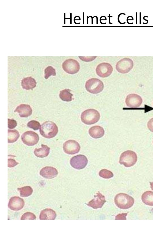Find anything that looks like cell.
Listing matches in <instances>:
<instances>
[{
    "instance_id": "obj_32",
    "label": "cell",
    "mask_w": 153,
    "mask_h": 230,
    "mask_svg": "<svg viewBox=\"0 0 153 230\" xmlns=\"http://www.w3.org/2000/svg\"><path fill=\"white\" fill-rule=\"evenodd\" d=\"M147 127L149 129L153 132V118L150 119L147 123Z\"/></svg>"
},
{
    "instance_id": "obj_29",
    "label": "cell",
    "mask_w": 153,
    "mask_h": 230,
    "mask_svg": "<svg viewBox=\"0 0 153 230\" xmlns=\"http://www.w3.org/2000/svg\"><path fill=\"white\" fill-rule=\"evenodd\" d=\"M17 125L16 121L12 119H8V127L9 129H13L15 128Z\"/></svg>"
},
{
    "instance_id": "obj_14",
    "label": "cell",
    "mask_w": 153,
    "mask_h": 230,
    "mask_svg": "<svg viewBox=\"0 0 153 230\" xmlns=\"http://www.w3.org/2000/svg\"><path fill=\"white\" fill-rule=\"evenodd\" d=\"M25 205L24 200L18 196H13L10 199L8 207L11 210L18 211L22 209Z\"/></svg>"
},
{
    "instance_id": "obj_24",
    "label": "cell",
    "mask_w": 153,
    "mask_h": 230,
    "mask_svg": "<svg viewBox=\"0 0 153 230\" xmlns=\"http://www.w3.org/2000/svg\"><path fill=\"white\" fill-rule=\"evenodd\" d=\"M17 190L20 193V196L22 197H27L31 195L33 192L32 188L30 186H24L18 188Z\"/></svg>"
},
{
    "instance_id": "obj_17",
    "label": "cell",
    "mask_w": 153,
    "mask_h": 230,
    "mask_svg": "<svg viewBox=\"0 0 153 230\" xmlns=\"http://www.w3.org/2000/svg\"><path fill=\"white\" fill-rule=\"evenodd\" d=\"M56 216V212L50 208H46L40 212L39 218L40 220H54Z\"/></svg>"
},
{
    "instance_id": "obj_13",
    "label": "cell",
    "mask_w": 153,
    "mask_h": 230,
    "mask_svg": "<svg viewBox=\"0 0 153 230\" xmlns=\"http://www.w3.org/2000/svg\"><path fill=\"white\" fill-rule=\"evenodd\" d=\"M94 197V198L92 200L86 204L95 209L102 208L106 202L105 196L98 191Z\"/></svg>"
},
{
    "instance_id": "obj_26",
    "label": "cell",
    "mask_w": 153,
    "mask_h": 230,
    "mask_svg": "<svg viewBox=\"0 0 153 230\" xmlns=\"http://www.w3.org/2000/svg\"><path fill=\"white\" fill-rule=\"evenodd\" d=\"M45 78L47 79L51 75H56L55 69L52 66H49L45 69Z\"/></svg>"
},
{
    "instance_id": "obj_9",
    "label": "cell",
    "mask_w": 153,
    "mask_h": 230,
    "mask_svg": "<svg viewBox=\"0 0 153 230\" xmlns=\"http://www.w3.org/2000/svg\"><path fill=\"white\" fill-rule=\"evenodd\" d=\"M88 160L87 157L83 155H78L72 157L70 161L71 166L74 168L80 170L87 165Z\"/></svg>"
},
{
    "instance_id": "obj_30",
    "label": "cell",
    "mask_w": 153,
    "mask_h": 230,
    "mask_svg": "<svg viewBox=\"0 0 153 230\" xmlns=\"http://www.w3.org/2000/svg\"><path fill=\"white\" fill-rule=\"evenodd\" d=\"M79 58L82 60L84 61L89 62L95 59L97 56H91V57H82L79 56Z\"/></svg>"
},
{
    "instance_id": "obj_42",
    "label": "cell",
    "mask_w": 153,
    "mask_h": 230,
    "mask_svg": "<svg viewBox=\"0 0 153 230\" xmlns=\"http://www.w3.org/2000/svg\"><path fill=\"white\" fill-rule=\"evenodd\" d=\"M70 24H72V13H70Z\"/></svg>"
},
{
    "instance_id": "obj_19",
    "label": "cell",
    "mask_w": 153,
    "mask_h": 230,
    "mask_svg": "<svg viewBox=\"0 0 153 230\" xmlns=\"http://www.w3.org/2000/svg\"><path fill=\"white\" fill-rule=\"evenodd\" d=\"M21 81L22 87L26 90H32L36 87V81L34 78L31 77H28L24 78Z\"/></svg>"
},
{
    "instance_id": "obj_1",
    "label": "cell",
    "mask_w": 153,
    "mask_h": 230,
    "mask_svg": "<svg viewBox=\"0 0 153 230\" xmlns=\"http://www.w3.org/2000/svg\"><path fill=\"white\" fill-rule=\"evenodd\" d=\"M58 131V128L53 122L46 121L41 125L39 129L40 134L44 137L50 139L55 137Z\"/></svg>"
},
{
    "instance_id": "obj_36",
    "label": "cell",
    "mask_w": 153,
    "mask_h": 230,
    "mask_svg": "<svg viewBox=\"0 0 153 230\" xmlns=\"http://www.w3.org/2000/svg\"><path fill=\"white\" fill-rule=\"evenodd\" d=\"M145 17H148V16H144L143 17V19L144 20H145L146 21H147V22L146 23H145L144 22H143V24H147L148 23V21L147 20H146V19H145Z\"/></svg>"
},
{
    "instance_id": "obj_22",
    "label": "cell",
    "mask_w": 153,
    "mask_h": 230,
    "mask_svg": "<svg viewBox=\"0 0 153 230\" xmlns=\"http://www.w3.org/2000/svg\"><path fill=\"white\" fill-rule=\"evenodd\" d=\"M59 96L61 100L64 101L70 102L73 99V95L69 89H65L60 91Z\"/></svg>"
},
{
    "instance_id": "obj_12",
    "label": "cell",
    "mask_w": 153,
    "mask_h": 230,
    "mask_svg": "<svg viewBox=\"0 0 153 230\" xmlns=\"http://www.w3.org/2000/svg\"><path fill=\"white\" fill-rule=\"evenodd\" d=\"M143 102L141 97L137 94H130L127 96L125 100L126 105L130 108H137L140 106Z\"/></svg>"
},
{
    "instance_id": "obj_33",
    "label": "cell",
    "mask_w": 153,
    "mask_h": 230,
    "mask_svg": "<svg viewBox=\"0 0 153 230\" xmlns=\"http://www.w3.org/2000/svg\"><path fill=\"white\" fill-rule=\"evenodd\" d=\"M127 214H119L117 215L115 217V220L120 219V218H124L126 220V217ZM124 219V218H123Z\"/></svg>"
},
{
    "instance_id": "obj_2",
    "label": "cell",
    "mask_w": 153,
    "mask_h": 230,
    "mask_svg": "<svg viewBox=\"0 0 153 230\" xmlns=\"http://www.w3.org/2000/svg\"><path fill=\"white\" fill-rule=\"evenodd\" d=\"M115 205L119 208L123 209H128L134 205V200L131 196L124 193L117 194L114 198Z\"/></svg>"
},
{
    "instance_id": "obj_38",
    "label": "cell",
    "mask_w": 153,
    "mask_h": 230,
    "mask_svg": "<svg viewBox=\"0 0 153 230\" xmlns=\"http://www.w3.org/2000/svg\"><path fill=\"white\" fill-rule=\"evenodd\" d=\"M90 17H91V24H93V19L94 17H96V16H94V17H92V16H89L88 17V18H89Z\"/></svg>"
},
{
    "instance_id": "obj_34",
    "label": "cell",
    "mask_w": 153,
    "mask_h": 230,
    "mask_svg": "<svg viewBox=\"0 0 153 230\" xmlns=\"http://www.w3.org/2000/svg\"><path fill=\"white\" fill-rule=\"evenodd\" d=\"M122 14H123V15H126V14H125V13H120V14H119L118 15V18H117V19H118V22H119V23L120 24H125V23H126V22H123V23H121V22H120V20H119V18H120V15H122Z\"/></svg>"
},
{
    "instance_id": "obj_35",
    "label": "cell",
    "mask_w": 153,
    "mask_h": 230,
    "mask_svg": "<svg viewBox=\"0 0 153 230\" xmlns=\"http://www.w3.org/2000/svg\"><path fill=\"white\" fill-rule=\"evenodd\" d=\"M108 17H109V23L110 24H112L113 23H111L110 22V17H112V16H111L110 14H109V16H108Z\"/></svg>"
},
{
    "instance_id": "obj_8",
    "label": "cell",
    "mask_w": 153,
    "mask_h": 230,
    "mask_svg": "<svg viewBox=\"0 0 153 230\" xmlns=\"http://www.w3.org/2000/svg\"><path fill=\"white\" fill-rule=\"evenodd\" d=\"M133 62L131 60L128 58H123L118 61L116 65L117 70L121 73H128L132 68Z\"/></svg>"
},
{
    "instance_id": "obj_27",
    "label": "cell",
    "mask_w": 153,
    "mask_h": 230,
    "mask_svg": "<svg viewBox=\"0 0 153 230\" xmlns=\"http://www.w3.org/2000/svg\"><path fill=\"white\" fill-rule=\"evenodd\" d=\"M40 123L37 121L33 120L29 121L27 124V126L34 130H38L41 127Z\"/></svg>"
},
{
    "instance_id": "obj_40",
    "label": "cell",
    "mask_w": 153,
    "mask_h": 230,
    "mask_svg": "<svg viewBox=\"0 0 153 230\" xmlns=\"http://www.w3.org/2000/svg\"><path fill=\"white\" fill-rule=\"evenodd\" d=\"M136 24H137V13H136Z\"/></svg>"
},
{
    "instance_id": "obj_20",
    "label": "cell",
    "mask_w": 153,
    "mask_h": 230,
    "mask_svg": "<svg viewBox=\"0 0 153 230\" xmlns=\"http://www.w3.org/2000/svg\"><path fill=\"white\" fill-rule=\"evenodd\" d=\"M41 148H36L34 151V153L37 157H46L49 153L50 148L47 146L43 144L41 145Z\"/></svg>"
},
{
    "instance_id": "obj_15",
    "label": "cell",
    "mask_w": 153,
    "mask_h": 230,
    "mask_svg": "<svg viewBox=\"0 0 153 230\" xmlns=\"http://www.w3.org/2000/svg\"><path fill=\"white\" fill-rule=\"evenodd\" d=\"M39 173L40 175L44 178L52 179L57 176L58 172L57 170L53 167L47 166L42 168Z\"/></svg>"
},
{
    "instance_id": "obj_25",
    "label": "cell",
    "mask_w": 153,
    "mask_h": 230,
    "mask_svg": "<svg viewBox=\"0 0 153 230\" xmlns=\"http://www.w3.org/2000/svg\"><path fill=\"white\" fill-rule=\"evenodd\" d=\"M99 174L101 177L107 179L111 178L114 176L112 172L106 169H103L100 170Z\"/></svg>"
},
{
    "instance_id": "obj_11",
    "label": "cell",
    "mask_w": 153,
    "mask_h": 230,
    "mask_svg": "<svg viewBox=\"0 0 153 230\" xmlns=\"http://www.w3.org/2000/svg\"><path fill=\"white\" fill-rule=\"evenodd\" d=\"M113 67L109 63H102L97 66L96 71L97 74L102 78H105L111 75L113 71Z\"/></svg>"
},
{
    "instance_id": "obj_21",
    "label": "cell",
    "mask_w": 153,
    "mask_h": 230,
    "mask_svg": "<svg viewBox=\"0 0 153 230\" xmlns=\"http://www.w3.org/2000/svg\"><path fill=\"white\" fill-rule=\"evenodd\" d=\"M141 199L145 204L151 206H153V192L147 191L142 195Z\"/></svg>"
},
{
    "instance_id": "obj_28",
    "label": "cell",
    "mask_w": 153,
    "mask_h": 230,
    "mask_svg": "<svg viewBox=\"0 0 153 230\" xmlns=\"http://www.w3.org/2000/svg\"><path fill=\"white\" fill-rule=\"evenodd\" d=\"M36 217L35 214L30 212H27L23 214L21 218V220H35Z\"/></svg>"
},
{
    "instance_id": "obj_10",
    "label": "cell",
    "mask_w": 153,
    "mask_h": 230,
    "mask_svg": "<svg viewBox=\"0 0 153 230\" xmlns=\"http://www.w3.org/2000/svg\"><path fill=\"white\" fill-rule=\"evenodd\" d=\"M80 149L79 144L74 140H68L63 144V150L65 153L68 154H75L79 152Z\"/></svg>"
},
{
    "instance_id": "obj_6",
    "label": "cell",
    "mask_w": 153,
    "mask_h": 230,
    "mask_svg": "<svg viewBox=\"0 0 153 230\" xmlns=\"http://www.w3.org/2000/svg\"><path fill=\"white\" fill-rule=\"evenodd\" d=\"M62 66L63 70L69 74H76L80 69V65L78 62L72 59L66 60L62 63Z\"/></svg>"
},
{
    "instance_id": "obj_16",
    "label": "cell",
    "mask_w": 153,
    "mask_h": 230,
    "mask_svg": "<svg viewBox=\"0 0 153 230\" xmlns=\"http://www.w3.org/2000/svg\"><path fill=\"white\" fill-rule=\"evenodd\" d=\"M17 112L20 117H27L32 114V110L30 105L26 104H21L17 107L14 112Z\"/></svg>"
},
{
    "instance_id": "obj_31",
    "label": "cell",
    "mask_w": 153,
    "mask_h": 230,
    "mask_svg": "<svg viewBox=\"0 0 153 230\" xmlns=\"http://www.w3.org/2000/svg\"><path fill=\"white\" fill-rule=\"evenodd\" d=\"M19 164V163L16 161L12 158L8 159V166L10 167H13Z\"/></svg>"
},
{
    "instance_id": "obj_3",
    "label": "cell",
    "mask_w": 153,
    "mask_h": 230,
    "mask_svg": "<svg viewBox=\"0 0 153 230\" xmlns=\"http://www.w3.org/2000/svg\"><path fill=\"white\" fill-rule=\"evenodd\" d=\"M100 114L97 110L89 109L83 111L81 114L82 121L86 125H91L97 122L100 118Z\"/></svg>"
},
{
    "instance_id": "obj_5",
    "label": "cell",
    "mask_w": 153,
    "mask_h": 230,
    "mask_svg": "<svg viewBox=\"0 0 153 230\" xmlns=\"http://www.w3.org/2000/svg\"><path fill=\"white\" fill-rule=\"evenodd\" d=\"M104 84L102 81L97 78H91L86 81L85 87L89 92L97 94L101 92L104 88Z\"/></svg>"
},
{
    "instance_id": "obj_41",
    "label": "cell",
    "mask_w": 153,
    "mask_h": 230,
    "mask_svg": "<svg viewBox=\"0 0 153 230\" xmlns=\"http://www.w3.org/2000/svg\"><path fill=\"white\" fill-rule=\"evenodd\" d=\"M141 24V13H140V24Z\"/></svg>"
},
{
    "instance_id": "obj_39",
    "label": "cell",
    "mask_w": 153,
    "mask_h": 230,
    "mask_svg": "<svg viewBox=\"0 0 153 230\" xmlns=\"http://www.w3.org/2000/svg\"><path fill=\"white\" fill-rule=\"evenodd\" d=\"M84 13H85L84 12H83V13H82V14H83V21H82L83 22H82V24H84Z\"/></svg>"
},
{
    "instance_id": "obj_7",
    "label": "cell",
    "mask_w": 153,
    "mask_h": 230,
    "mask_svg": "<svg viewBox=\"0 0 153 230\" xmlns=\"http://www.w3.org/2000/svg\"><path fill=\"white\" fill-rule=\"evenodd\" d=\"M21 139L24 144L28 146H33L38 143L39 137L36 133L30 131L23 133L21 136Z\"/></svg>"
},
{
    "instance_id": "obj_44",
    "label": "cell",
    "mask_w": 153,
    "mask_h": 230,
    "mask_svg": "<svg viewBox=\"0 0 153 230\" xmlns=\"http://www.w3.org/2000/svg\"></svg>"
},
{
    "instance_id": "obj_18",
    "label": "cell",
    "mask_w": 153,
    "mask_h": 230,
    "mask_svg": "<svg viewBox=\"0 0 153 230\" xmlns=\"http://www.w3.org/2000/svg\"><path fill=\"white\" fill-rule=\"evenodd\" d=\"M89 135L93 138L97 139L102 137L104 134L103 128L99 125H95L91 127L89 129Z\"/></svg>"
},
{
    "instance_id": "obj_43",
    "label": "cell",
    "mask_w": 153,
    "mask_h": 230,
    "mask_svg": "<svg viewBox=\"0 0 153 230\" xmlns=\"http://www.w3.org/2000/svg\"><path fill=\"white\" fill-rule=\"evenodd\" d=\"M88 16H87V24H88Z\"/></svg>"
},
{
    "instance_id": "obj_4",
    "label": "cell",
    "mask_w": 153,
    "mask_h": 230,
    "mask_svg": "<svg viewBox=\"0 0 153 230\" xmlns=\"http://www.w3.org/2000/svg\"><path fill=\"white\" fill-rule=\"evenodd\" d=\"M137 155L135 152L131 150H127L120 155L119 162L126 167L134 166L137 162Z\"/></svg>"
},
{
    "instance_id": "obj_37",
    "label": "cell",
    "mask_w": 153,
    "mask_h": 230,
    "mask_svg": "<svg viewBox=\"0 0 153 230\" xmlns=\"http://www.w3.org/2000/svg\"><path fill=\"white\" fill-rule=\"evenodd\" d=\"M150 187L152 190H153V182H150Z\"/></svg>"
},
{
    "instance_id": "obj_23",
    "label": "cell",
    "mask_w": 153,
    "mask_h": 230,
    "mask_svg": "<svg viewBox=\"0 0 153 230\" xmlns=\"http://www.w3.org/2000/svg\"><path fill=\"white\" fill-rule=\"evenodd\" d=\"M20 134L18 131L16 130H8V143H12L16 142Z\"/></svg>"
}]
</instances>
